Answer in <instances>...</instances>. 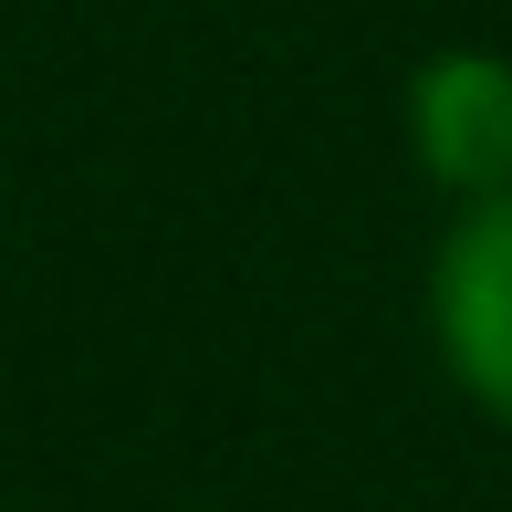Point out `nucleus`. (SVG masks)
<instances>
[{"instance_id": "f257e3e1", "label": "nucleus", "mask_w": 512, "mask_h": 512, "mask_svg": "<svg viewBox=\"0 0 512 512\" xmlns=\"http://www.w3.org/2000/svg\"><path fill=\"white\" fill-rule=\"evenodd\" d=\"M429 324H439V356H450L460 398L492 408V418H512V189L471 199L460 230L439 241Z\"/></svg>"}, {"instance_id": "f03ea898", "label": "nucleus", "mask_w": 512, "mask_h": 512, "mask_svg": "<svg viewBox=\"0 0 512 512\" xmlns=\"http://www.w3.org/2000/svg\"><path fill=\"white\" fill-rule=\"evenodd\" d=\"M408 136H418V157H429L439 189H460V199L512 189V63L502 53H439V63H418Z\"/></svg>"}]
</instances>
